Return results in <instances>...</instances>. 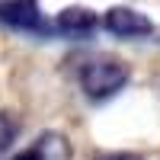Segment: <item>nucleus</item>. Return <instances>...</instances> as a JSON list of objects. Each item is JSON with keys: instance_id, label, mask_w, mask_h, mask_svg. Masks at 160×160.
Listing matches in <instances>:
<instances>
[{"instance_id": "obj_1", "label": "nucleus", "mask_w": 160, "mask_h": 160, "mask_svg": "<svg viewBox=\"0 0 160 160\" xmlns=\"http://www.w3.org/2000/svg\"><path fill=\"white\" fill-rule=\"evenodd\" d=\"M125 83H128V68L115 58H93L80 68V87L93 102L115 96Z\"/></svg>"}, {"instance_id": "obj_2", "label": "nucleus", "mask_w": 160, "mask_h": 160, "mask_svg": "<svg viewBox=\"0 0 160 160\" xmlns=\"http://www.w3.org/2000/svg\"><path fill=\"white\" fill-rule=\"evenodd\" d=\"M0 22L19 32H38V35L51 32V26L38 13L35 0H0Z\"/></svg>"}, {"instance_id": "obj_3", "label": "nucleus", "mask_w": 160, "mask_h": 160, "mask_svg": "<svg viewBox=\"0 0 160 160\" xmlns=\"http://www.w3.org/2000/svg\"><path fill=\"white\" fill-rule=\"evenodd\" d=\"M102 22H106V29L112 35H118V38H144V35L154 32V22L148 16H141L138 10H131V7H112Z\"/></svg>"}, {"instance_id": "obj_4", "label": "nucleus", "mask_w": 160, "mask_h": 160, "mask_svg": "<svg viewBox=\"0 0 160 160\" xmlns=\"http://www.w3.org/2000/svg\"><path fill=\"white\" fill-rule=\"evenodd\" d=\"M55 29L61 35H71V38H87V35L96 32V13L87 10V7H68V10L58 13Z\"/></svg>"}, {"instance_id": "obj_5", "label": "nucleus", "mask_w": 160, "mask_h": 160, "mask_svg": "<svg viewBox=\"0 0 160 160\" xmlns=\"http://www.w3.org/2000/svg\"><path fill=\"white\" fill-rule=\"evenodd\" d=\"M32 148L38 151V157H42V160H71V148H68V141H64L61 135H55V131H48V135H38V141L32 144Z\"/></svg>"}, {"instance_id": "obj_6", "label": "nucleus", "mask_w": 160, "mask_h": 160, "mask_svg": "<svg viewBox=\"0 0 160 160\" xmlns=\"http://www.w3.org/2000/svg\"><path fill=\"white\" fill-rule=\"evenodd\" d=\"M16 131H19L16 118H13L10 112H0V154L10 151V144L16 141Z\"/></svg>"}, {"instance_id": "obj_7", "label": "nucleus", "mask_w": 160, "mask_h": 160, "mask_svg": "<svg viewBox=\"0 0 160 160\" xmlns=\"http://www.w3.org/2000/svg\"><path fill=\"white\" fill-rule=\"evenodd\" d=\"M96 160H141L138 154H125V151H112V154H99Z\"/></svg>"}, {"instance_id": "obj_8", "label": "nucleus", "mask_w": 160, "mask_h": 160, "mask_svg": "<svg viewBox=\"0 0 160 160\" xmlns=\"http://www.w3.org/2000/svg\"><path fill=\"white\" fill-rule=\"evenodd\" d=\"M13 160H42V157H38V151H35V148H29V151H22V154H16Z\"/></svg>"}]
</instances>
